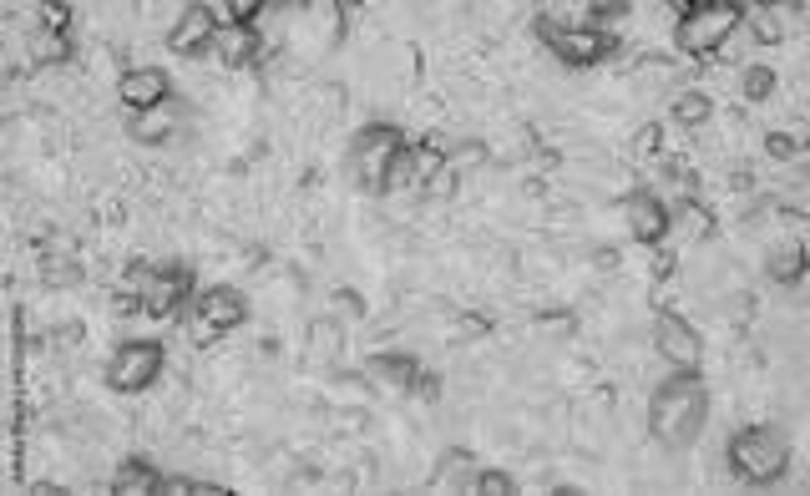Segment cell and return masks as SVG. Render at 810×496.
<instances>
[{
    "label": "cell",
    "instance_id": "1",
    "mask_svg": "<svg viewBox=\"0 0 810 496\" xmlns=\"http://www.w3.org/2000/svg\"><path fill=\"white\" fill-rule=\"evenodd\" d=\"M704 416H709V400H704V390L689 375H679L674 385H664L654 395V436L664 446H674V451L689 446L704 431Z\"/></svg>",
    "mask_w": 810,
    "mask_h": 496
},
{
    "label": "cell",
    "instance_id": "2",
    "mask_svg": "<svg viewBox=\"0 0 810 496\" xmlns=\"http://www.w3.org/2000/svg\"><path fill=\"white\" fill-rule=\"evenodd\" d=\"M740 21H745L740 6H694V11H684V21H679V51H689V56L719 51L729 36H735Z\"/></svg>",
    "mask_w": 810,
    "mask_h": 496
},
{
    "label": "cell",
    "instance_id": "3",
    "mask_svg": "<svg viewBox=\"0 0 810 496\" xmlns=\"http://www.w3.org/2000/svg\"><path fill=\"white\" fill-rule=\"evenodd\" d=\"M729 461H735V471L750 476V481H775L785 471L790 451H785V441L775 431H760L755 426V431H740L735 441H729Z\"/></svg>",
    "mask_w": 810,
    "mask_h": 496
},
{
    "label": "cell",
    "instance_id": "4",
    "mask_svg": "<svg viewBox=\"0 0 810 496\" xmlns=\"http://www.w3.org/2000/svg\"><path fill=\"white\" fill-rule=\"evenodd\" d=\"M537 31L552 41V51L567 61V66H593L603 51H608V36L598 26H557V21H537Z\"/></svg>",
    "mask_w": 810,
    "mask_h": 496
},
{
    "label": "cell",
    "instance_id": "5",
    "mask_svg": "<svg viewBox=\"0 0 810 496\" xmlns=\"http://www.w3.org/2000/svg\"><path fill=\"white\" fill-rule=\"evenodd\" d=\"M157 370H162V345H152V340H132L112 355V385L117 390H147L157 380Z\"/></svg>",
    "mask_w": 810,
    "mask_h": 496
},
{
    "label": "cell",
    "instance_id": "6",
    "mask_svg": "<svg viewBox=\"0 0 810 496\" xmlns=\"http://www.w3.org/2000/svg\"><path fill=\"white\" fill-rule=\"evenodd\" d=\"M127 284H132V294L142 299V309L162 319V314L178 309V299H183V289H188V274H157V269L137 264V269L127 274Z\"/></svg>",
    "mask_w": 810,
    "mask_h": 496
},
{
    "label": "cell",
    "instance_id": "7",
    "mask_svg": "<svg viewBox=\"0 0 810 496\" xmlns=\"http://www.w3.org/2000/svg\"><path fill=\"white\" fill-rule=\"evenodd\" d=\"M168 87H173V81L162 76L157 66H132V71H122V81H117V97H122V107H132V112H152V107L168 102Z\"/></svg>",
    "mask_w": 810,
    "mask_h": 496
},
{
    "label": "cell",
    "instance_id": "8",
    "mask_svg": "<svg viewBox=\"0 0 810 496\" xmlns=\"http://www.w3.org/2000/svg\"><path fill=\"white\" fill-rule=\"evenodd\" d=\"M360 173H365V183L370 188H385V173H390V157L405 147V137L395 132V127H370V132H360Z\"/></svg>",
    "mask_w": 810,
    "mask_h": 496
},
{
    "label": "cell",
    "instance_id": "9",
    "mask_svg": "<svg viewBox=\"0 0 810 496\" xmlns=\"http://www.w3.org/2000/svg\"><path fill=\"white\" fill-rule=\"evenodd\" d=\"M654 345H659V355H664L674 370H694V365H699V335H694V329H689L684 319H674V314L659 319Z\"/></svg>",
    "mask_w": 810,
    "mask_h": 496
},
{
    "label": "cell",
    "instance_id": "10",
    "mask_svg": "<svg viewBox=\"0 0 810 496\" xmlns=\"http://www.w3.org/2000/svg\"><path fill=\"white\" fill-rule=\"evenodd\" d=\"M623 218H628V228H633L638 243H659V238L669 233V208H664L654 193H633V198L623 203Z\"/></svg>",
    "mask_w": 810,
    "mask_h": 496
},
{
    "label": "cell",
    "instance_id": "11",
    "mask_svg": "<svg viewBox=\"0 0 810 496\" xmlns=\"http://www.w3.org/2000/svg\"><path fill=\"white\" fill-rule=\"evenodd\" d=\"M218 36V16L208 11V6H188L183 11V21L173 26V36H168V46L178 51V56H188V51H198L203 41H213Z\"/></svg>",
    "mask_w": 810,
    "mask_h": 496
},
{
    "label": "cell",
    "instance_id": "12",
    "mask_svg": "<svg viewBox=\"0 0 810 496\" xmlns=\"http://www.w3.org/2000/svg\"><path fill=\"white\" fill-rule=\"evenodd\" d=\"M243 314H249V304H243V294H233V289H208V294L198 299V319H208V324H218V329L243 324Z\"/></svg>",
    "mask_w": 810,
    "mask_h": 496
},
{
    "label": "cell",
    "instance_id": "13",
    "mask_svg": "<svg viewBox=\"0 0 810 496\" xmlns=\"http://www.w3.org/2000/svg\"><path fill=\"white\" fill-rule=\"evenodd\" d=\"M259 56H264V41L254 36V26H233V31H223V61L243 66V61H259Z\"/></svg>",
    "mask_w": 810,
    "mask_h": 496
},
{
    "label": "cell",
    "instance_id": "14",
    "mask_svg": "<svg viewBox=\"0 0 810 496\" xmlns=\"http://www.w3.org/2000/svg\"><path fill=\"white\" fill-rule=\"evenodd\" d=\"M800 269H805V248L790 238V243H780L775 254H770V279L775 284H795L800 279Z\"/></svg>",
    "mask_w": 810,
    "mask_h": 496
},
{
    "label": "cell",
    "instance_id": "15",
    "mask_svg": "<svg viewBox=\"0 0 810 496\" xmlns=\"http://www.w3.org/2000/svg\"><path fill=\"white\" fill-rule=\"evenodd\" d=\"M117 491H127V496L162 491V476H157L152 466H142V461H122V466H117Z\"/></svg>",
    "mask_w": 810,
    "mask_h": 496
},
{
    "label": "cell",
    "instance_id": "16",
    "mask_svg": "<svg viewBox=\"0 0 810 496\" xmlns=\"http://www.w3.org/2000/svg\"><path fill=\"white\" fill-rule=\"evenodd\" d=\"M709 112H714V107H709V97H699V92L674 97V122H684V127H699Z\"/></svg>",
    "mask_w": 810,
    "mask_h": 496
},
{
    "label": "cell",
    "instance_id": "17",
    "mask_svg": "<svg viewBox=\"0 0 810 496\" xmlns=\"http://www.w3.org/2000/svg\"><path fill=\"white\" fill-rule=\"evenodd\" d=\"M775 87H780V81H775L770 66H750V71H745V97H750V102H765Z\"/></svg>",
    "mask_w": 810,
    "mask_h": 496
},
{
    "label": "cell",
    "instance_id": "18",
    "mask_svg": "<svg viewBox=\"0 0 810 496\" xmlns=\"http://www.w3.org/2000/svg\"><path fill=\"white\" fill-rule=\"evenodd\" d=\"M31 56H36V66H56V61H66V36H56V31L36 36Z\"/></svg>",
    "mask_w": 810,
    "mask_h": 496
},
{
    "label": "cell",
    "instance_id": "19",
    "mask_svg": "<svg viewBox=\"0 0 810 496\" xmlns=\"http://www.w3.org/2000/svg\"><path fill=\"white\" fill-rule=\"evenodd\" d=\"M471 491H486V496H507V491H512V476H507V471H476V476H471Z\"/></svg>",
    "mask_w": 810,
    "mask_h": 496
},
{
    "label": "cell",
    "instance_id": "20",
    "mask_svg": "<svg viewBox=\"0 0 810 496\" xmlns=\"http://www.w3.org/2000/svg\"><path fill=\"white\" fill-rule=\"evenodd\" d=\"M168 132H173V127H168V117H157V107L142 112V122H137V137H142V142H162Z\"/></svg>",
    "mask_w": 810,
    "mask_h": 496
},
{
    "label": "cell",
    "instance_id": "21",
    "mask_svg": "<svg viewBox=\"0 0 810 496\" xmlns=\"http://www.w3.org/2000/svg\"><path fill=\"white\" fill-rule=\"evenodd\" d=\"M228 21H233V26H254V21H259V0H233V6H228Z\"/></svg>",
    "mask_w": 810,
    "mask_h": 496
},
{
    "label": "cell",
    "instance_id": "22",
    "mask_svg": "<svg viewBox=\"0 0 810 496\" xmlns=\"http://www.w3.org/2000/svg\"><path fill=\"white\" fill-rule=\"evenodd\" d=\"M41 21H46V26L61 36V31H66V21H71V11L61 6V0H51V6H41Z\"/></svg>",
    "mask_w": 810,
    "mask_h": 496
},
{
    "label": "cell",
    "instance_id": "23",
    "mask_svg": "<svg viewBox=\"0 0 810 496\" xmlns=\"http://www.w3.org/2000/svg\"><path fill=\"white\" fill-rule=\"evenodd\" d=\"M380 370H385L390 380H405V385L416 380V360H380Z\"/></svg>",
    "mask_w": 810,
    "mask_h": 496
},
{
    "label": "cell",
    "instance_id": "24",
    "mask_svg": "<svg viewBox=\"0 0 810 496\" xmlns=\"http://www.w3.org/2000/svg\"><path fill=\"white\" fill-rule=\"evenodd\" d=\"M684 228H689L694 238H704L714 223H709V213H704V208H694V203H689V208H684Z\"/></svg>",
    "mask_w": 810,
    "mask_h": 496
},
{
    "label": "cell",
    "instance_id": "25",
    "mask_svg": "<svg viewBox=\"0 0 810 496\" xmlns=\"http://www.w3.org/2000/svg\"><path fill=\"white\" fill-rule=\"evenodd\" d=\"M633 147H638V152H654V147H659V127H643Z\"/></svg>",
    "mask_w": 810,
    "mask_h": 496
},
{
    "label": "cell",
    "instance_id": "26",
    "mask_svg": "<svg viewBox=\"0 0 810 496\" xmlns=\"http://www.w3.org/2000/svg\"><path fill=\"white\" fill-rule=\"evenodd\" d=\"M770 152H775V157H795L800 147H795L790 137H770Z\"/></svg>",
    "mask_w": 810,
    "mask_h": 496
},
{
    "label": "cell",
    "instance_id": "27",
    "mask_svg": "<svg viewBox=\"0 0 810 496\" xmlns=\"http://www.w3.org/2000/svg\"><path fill=\"white\" fill-rule=\"evenodd\" d=\"M755 31H760V36H765V41H775V31H780V26H775V21H770V16H755Z\"/></svg>",
    "mask_w": 810,
    "mask_h": 496
}]
</instances>
